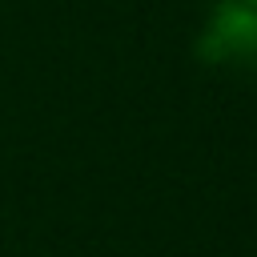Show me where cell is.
I'll use <instances>...</instances> for the list:
<instances>
[{
  "label": "cell",
  "instance_id": "obj_1",
  "mask_svg": "<svg viewBox=\"0 0 257 257\" xmlns=\"http://www.w3.org/2000/svg\"><path fill=\"white\" fill-rule=\"evenodd\" d=\"M197 56L205 64L257 68V8L245 0H221L209 12V24L197 40Z\"/></svg>",
  "mask_w": 257,
  "mask_h": 257
},
{
  "label": "cell",
  "instance_id": "obj_2",
  "mask_svg": "<svg viewBox=\"0 0 257 257\" xmlns=\"http://www.w3.org/2000/svg\"><path fill=\"white\" fill-rule=\"evenodd\" d=\"M245 4H253V8H257V0H245Z\"/></svg>",
  "mask_w": 257,
  "mask_h": 257
}]
</instances>
